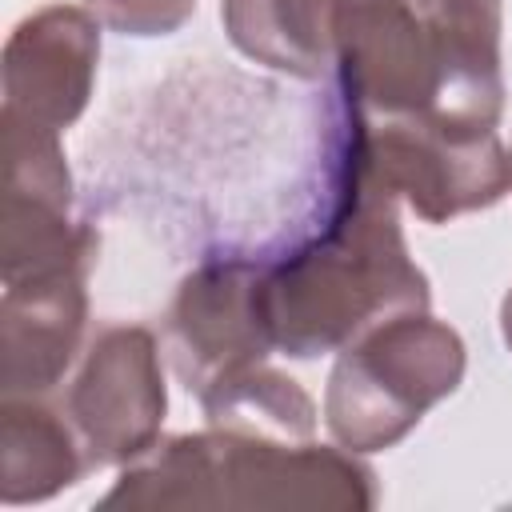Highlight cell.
Wrapping results in <instances>:
<instances>
[{"label":"cell","mask_w":512,"mask_h":512,"mask_svg":"<svg viewBox=\"0 0 512 512\" xmlns=\"http://www.w3.org/2000/svg\"><path fill=\"white\" fill-rule=\"evenodd\" d=\"M464 348L456 332L408 316L348 352L328 388V420L340 440L376 448L396 440L420 412L456 388Z\"/></svg>","instance_id":"obj_1"},{"label":"cell","mask_w":512,"mask_h":512,"mask_svg":"<svg viewBox=\"0 0 512 512\" xmlns=\"http://www.w3.org/2000/svg\"><path fill=\"white\" fill-rule=\"evenodd\" d=\"M72 412L96 460H120L144 448L164 412L148 332L112 328L100 336L72 388Z\"/></svg>","instance_id":"obj_2"},{"label":"cell","mask_w":512,"mask_h":512,"mask_svg":"<svg viewBox=\"0 0 512 512\" xmlns=\"http://www.w3.org/2000/svg\"><path fill=\"white\" fill-rule=\"evenodd\" d=\"M96 64V28L76 8H44L24 20L8 40L4 56V88L8 112L64 128L88 100V80Z\"/></svg>","instance_id":"obj_3"},{"label":"cell","mask_w":512,"mask_h":512,"mask_svg":"<svg viewBox=\"0 0 512 512\" xmlns=\"http://www.w3.org/2000/svg\"><path fill=\"white\" fill-rule=\"evenodd\" d=\"M80 268L84 260L8 280V292H4V388L8 396L48 388L68 364L80 320H84Z\"/></svg>","instance_id":"obj_4"},{"label":"cell","mask_w":512,"mask_h":512,"mask_svg":"<svg viewBox=\"0 0 512 512\" xmlns=\"http://www.w3.org/2000/svg\"><path fill=\"white\" fill-rule=\"evenodd\" d=\"M224 12L232 40L248 56L300 76L324 68L340 24V0H228Z\"/></svg>","instance_id":"obj_5"},{"label":"cell","mask_w":512,"mask_h":512,"mask_svg":"<svg viewBox=\"0 0 512 512\" xmlns=\"http://www.w3.org/2000/svg\"><path fill=\"white\" fill-rule=\"evenodd\" d=\"M112 28L120 32H136V36H156V32H168L176 28L192 0H88Z\"/></svg>","instance_id":"obj_6"},{"label":"cell","mask_w":512,"mask_h":512,"mask_svg":"<svg viewBox=\"0 0 512 512\" xmlns=\"http://www.w3.org/2000/svg\"><path fill=\"white\" fill-rule=\"evenodd\" d=\"M504 332H508V344H512V296H508V304H504Z\"/></svg>","instance_id":"obj_7"}]
</instances>
